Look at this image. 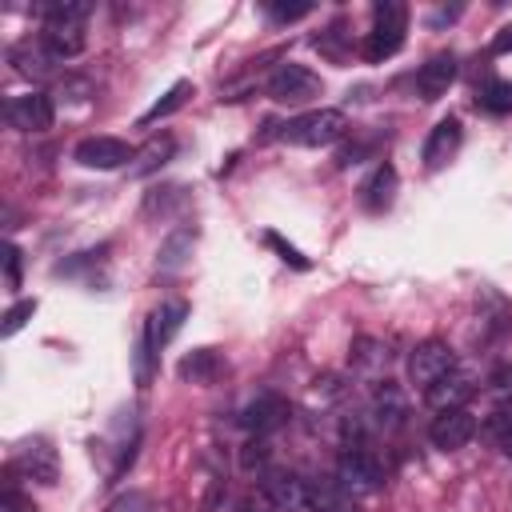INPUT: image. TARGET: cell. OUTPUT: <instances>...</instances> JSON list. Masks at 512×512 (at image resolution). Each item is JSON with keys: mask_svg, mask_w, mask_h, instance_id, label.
I'll return each instance as SVG.
<instances>
[{"mask_svg": "<svg viewBox=\"0 0 512 512\" xmlns=\"http://www.w3.org/2000/svg\"><path fill=\"white\" fill-rule=\"evenodd\" d=\"M488 396L500 400V404L512 400V360H504V364H496V368L488 372Z\"/></svg>", "mask_w": 512, "mask_h": 512, "instance_id": "4316f807", "label": "cell"}, {"mask_svg": "<svg viewBox=\"0 0 512 512\" xmlns=\"http://www.w3.org/2000/svg\"><path fill=\"white\" fill-rule=\"evenodd\" d=\"M472 436H476V416H472L468 408H448V412H440V416L428 424V440H432L440 452H456V448H464Z\"/></svg>", "mask_w": 512, "mask_h": 512, "instance_id": "30bf717a", "label": "cell"}, {"mask_svg": "<svg viewBox=\"0 0 512 512\" xmlns=\"http://www.w3.org/2000/svg\"><path fill=\"white\" fill-rule=\"evenodd\" d=\"M152 356H156V348L140 332V340H136V388H148L152 384Z\"/></svg>", "mask_w": 512, "mask_h": 512, "instance_id": "f1b7e54d", "label": "cell"}, {"mask_svg": "<svg viewBox=\"0 0 512 512\" xmlns=\"http://www.w3.org/2000/svg\"><path fill=\"white\" fill-rule=\"evenodd\" d=\"M240 464H244V468L268 464V440H264V436H252V440L244 444V452H240Z\"/></svg>", "mask_w": 512, "mask_h": 512, "instance_id": "836d02e7", "label": "cell"}, {"mask_svg": "<svg viewBox=\"0 0 512 512\" xmlns=\"http://www.w3.org/2000/svg\"><path fill=\"white\" fill-rule=\"evenodd\" d=\"M132 156H136V148L128 140H120V136H84L76 144V152H72V160L80 168H96V172H112V168L128 164Z\"/></svg>", "mask_w": 512, "mask_h": 512, "instance_id": "5b68a950", "label": "cell"}, {"mask_svg": "<svg viewBox=\"0 0 512 512\" xmlns=\"http://www.w3.org/2000/svg\"><path fill=\"white\" fill-rule=\"evenodd\" d=\"M480 108L484 112H496V116H504V112H512V80H488L484 88H480Z\"/></svg>", "mask_w": 512, "mask_h": 512, "instance_id": "603a6c76", "label": "cell"}, {"mask_svg": "<svg viewBox=\"0 0 512 512\" xmlns=\"http://www.w3.org/2000/svg\"><path fill=\"white\" fill-rule=\"evenodd\" d=\"M460 140H464V124L456 120V116H444L432 132H428V140H424V168H444L456 152H460Z\"/></svg>", "mask_w": 512, "mask_h": 512, "instance_id": "4fadbf2b", "label": "cell"}, {"mask_svg": "<svg viewBox=\"0 0 512 512\" xmlns=\"http://www.w3.org/2000/svg\"><path fill=\"white\" fill-rule=\"evenodd\" d=\"M344 132H348V116L340 108H312L280 124V140L296 148H324V144H336Z\"/></svg>", "mask_w": 512, "mask_h": 512, "instance_id": "6da1fadb", "label": "cell"}, {"mask_svg": "<svg viewBox=\"0 0 512 512\" xmlns=\"http://www.w3.org/2000/svg\"><path fill=\"white\" fill-rule=\"evenodd\" d=\"M12 60H16V68L24 72V76H44L48 72V64H60V60H52L48 52H44V44H20L16 52H12Z\"/></svg>", "mask_w": 512, "mask_h": 512, "instance_id": "d4e9b609", "label": "cell"}, {"mask_svg": "<svg viewBox=\"0 0 512 512\" xmlns=\"http://www.w3.org/2000/svg\"><path fill=\"white\" fill-rule=\"evenodd\" d=\"M40 44L52 60H72L84 52L88 36H84V20H44V32H40Z\"/></svg>", "mask_w": 512, "mask_h": 512, "instance_id": "7c38bea8", "label": "cell"}, {"mask_svg": "<svg viewBox=\"0 0 512 512\" xmlns=\"http://www.w3.org/2000/svg\"><path fill=\"white\" fill-rule=\"evenodd\" d=\"M188 96H192V80H176V84H172V88H168V92H164V96H160V100L140 116V124H156V120L172 116L176 108H184V100H188Z\"/></svg>", "mask_w": 512, "mask_h": 512, "instance_id": "7402d4cb", "label": "cell"}, {"mask_svg": "<svg viewBox=\"0 0 512 512\" xmlns=\"http://www.w3.org/2000/svg\"><path fill=\"white\" fill-rule=\"evenodd\" d=\"M264 12H268L272 20H280V24H284V20H300V16H308V12H312V4H268Z\"/></svg>", "mask_w": 512, "mask_h": 512, "instance_id": "d590c367", "label": "cell"}, {"mask_svg": "<svg viewBox=\"0 0 512 512\" xmlns=\"http://www.w3.org/2000/svg\"><path fill=\"white\" fill-rule=\"evenodd\" d=\"M348 492L340 488V484H312L308 488V504H312V512H348V500H344Z\"/></svg>", "mask_w": 512, "mask_h": 512, "instance_id": "cb8c5ba5", "label": "cell"}, {"mask_svg": "<svg viewBox=\"0 0 512 512\" xmlns=\"http://www.w3.org/2000/svg\"><path fill=\"white\" fill-rule=\"evenodd\" d=\"M456 368V356H452V348L444 344V340H424V344H416L412 348V356H408V380L412 384H420V388H432L440 376H448Z\"/></svg>", "mask_w": 512, "mask_h": 512, "instance_id": "8992f818", "label": "cell"}, {"mask_svg": "<svg viewBox=\"0 0 512 512\" xmlns=\"http://www.w3.org/2000/svg\"><path fill=\"white\" fill-rule=\"evenodd\" d=\"M184 320H188V304H184V300H164V304L144 320V336H148V344L160 352V348L184 328Z\"/></svg>", "mask_w": 512, "mask_h": 512, "instance_id": "2e32d148", "label": "cell"}, {"mask_svg": "<svg viewBox=\"0 0 512 512\" xmlns=\"http://www.w3.org/2000/svg\"><path fill=\"white\" fill-rule=\"evenodd\" d=\"M20 272H24V252L8 240V244H4V284H8V292L20 288Z\"/></svg>", "mask_w": 512, "mask_h": 512, "instance_id": "f546056e", "label": "cell"}, {"mask_svg": "<svg viewBox=\"0 0 512 512\" xmlns=\"http://www.w3.org/2000/svg\"><path fill=\"white\" fill-rule=\"evenodd\" d=\"M320 92V76L308 68V64H280L272 76H268V96L276 104H304Z\"/></svg>", "mask_w": 512, "mask_h": 512, "instance_id": "277c9868", "label": "cell"}, {"mask_svg": "<svg viewBox=\"0 0 512 512\" xmlns=\"http://www.w3.org/2000/svg\"><path fill=\"white\" fill-rule=\"evenodd\" d=\"M220 372V352L216 348H192L180 364H176V376L188 380V384H212Z\"/></svg>", "mask_w": 512, "mask_h": 512, "instance_id": "ffe728a7", "label": "cell"}, {"mask_svg": "<svg viewBox=\"0 0 512 512\" xmlns=\"http://www.w3.org/2000/svg\"><path fill=\"white\" fill-rule=\"evenodd\" d=\"M192 244H196V228H172L164 240H160V252H156V268L160 272H180L192 256Z\"/></svg>", "mask_w": 512, "mask_h": 512, "instance_id": "ac0fdd59", "label": "cell"}, {"mask_svg": "<svg viewBox=\"0 0 512 512\" xmlns=\"http://www.w3.org/2000/svg\"><path fill=\"white\" fill-rule=\"evenodd\" d=\"M452 80H456V56L440 52L428 64H420V72H416V96L420 100H440Z\"/></svg>", "mask_w": 512, "mask_h": 512, "instance_id": "e0dca14e", "label": "cell"}, {"mask_svg": "<svg viewBox=\"0 0 512 512\" xmlns=\"http://www.w3.org/2000/svg\"><path fill=\"white\" fill-rule=\"evenodd\" d=\"M32 312H36V300H16L8 312H4V324H0V336H16L28 320H32Z\"/></svg>", "mask_w": 512, "mask_h": 512, "instance_id": "83f0119b", "label": "cell"}, {"mask_svg": "<svg viewBox=\"0 0 512 512\" xmlns=\"http://www.w3.org/2000/svg\"><path fill=\"white\" fill-rule=\"evenodd\" d=\"M240 424L252 432V436H268L276 428L288 424V400L280 392H260L248 400V408L240 412Z\"/></svg>", "mask_w": 512, "mask_h": 512, "instance_id": "9c48e42d", "label": "cell"}, {"mask_svg": "<svg viewBox=\"0 0 512 512\" xmlns=\"http://www.w3.org/2000/svg\"><path fill=\"white\" fill-rule=\"evenodd\" d=\"M0 512H36V504H32V496H24V492L8 480V488H4V496H0Z\"/></svg>", "mask_w": 512, "mask_h": 512, "instance_id": "1f68e13d", "label": "cell"}, {"mask_svg": "<svg viewBox=\"0 0 512 512\" xmlns=\"http://www.w3.org/2000/svg\"><path fill=\"white\" fill-rule=\"evenodd\" d=\"M404 32H408V8L400 0H380L372 8V32L364 36V56L372 64L396 56L404 48Z\"/></svg>", "mask_w": 512, "mask_h": 512, "instance_id": "7a4b0ae2", "label": "cell"}, {"mask_svg": "<svg viewBox=\"0 0 512 512\" xmlns=\"http://www.w3.org/2000/svg\"><path fill=\"white\" fill-rule=\"evenodd\" d=\"M184 200V188H156V192H148V200H144V212H168L172 204H180Z\"/></svg>", "mask_w": 512, "mask_h": 512, "instance_id": "4dcf8cb0", "label": "cell"}, {"mask_svg": "<svg viewBox=\"0 0 512 512\" xmlns=\"http://www.w3.org/2000/svg\"><path fill=\"white\" fill-rule=\"evenodd\" d=\"M492 52H496V56H508V52H512V24H504V28L492 36Z\"/></svg>", "mask_w": 512, "mask_h": 512, "instance_id": "8d00e7d4", "label": "cell"}, {"mask_svg": "<svg viewBox=\"0 0 512 512\" xmlns=\"http://www.w3.org/2000/svg\"><path fill=\"white\" fill-rule=\"evenodd\" d=\"M264 244H268V248H272V252H276L284 264H292V268H300V272H304V268H312V260H308V256H304L296 244H288L280 232H264Z\"/></svg>", "mask_w": 512, "mask_h": 512, "instance_id": "484cf974", "label": "cell"}, {"mask_svg": "<svg viewBox=\"0 0 512 512\" xmlns=\"http://www.w3.org/2000/svg\"><path fill=\"white\" fill-rule=\"evenodd\" d=\"M372 412L380 416V424L396 428V424L404 420V392H400L392 380H384V384L376 388V396H372Z\"/></svg>", "mask_w": 512, "mask_h": 512, "instance_id": "44dd1931", "label": "cell"}, {"mask_svg": "<svg viewBox=\"0 0 512 512\" xmlns=\"http://www.w3.org/2000/svg\"><path fill=\"white\" fill-rule=\"evenodd\" d=\"M176 152V140L164 132V136H152L144 148H136L132 164H128V176H148V172H160Z\"/></svg>", "mask_w": 512, "mask_h": 512, "instance_id": "d6986e66", "label": "cell"}, {"mask_svg": "<svg viewBox=\"0 0 512 512\" xmlns=\"http://www.w3.org/2000/svg\"><path fill=\"white\" fill-rule=\"evenodd\" d=\"M336 484H340L348 496H368V492H376V488L384 484V468H380V460H376L372 452L348 448V452L340 456V464H336Z\"/></svg>", "mask_w": 512, "mask_h": 512, "instance_id": "3957f363", "label": "cell"}, {"mask_svg": "<svg viewBox=\"0 0 512 512\" xmlns=\"http://www.w3.org/2000/svg\"><path fill=\"white\" fill-rule=\"evenodd\" d=\"M488 432L496 436V444H500V452L512 460V416L508 412H496V420L488 424Z\"/></svg>", "mask_w": 512, "mask_h": 512, "instance_id": "d6a6232c", "label": "cell"}, {"mask_svg": "<svg viewBox=\"0 0 512 512\" xmlns=\"http://www.w3.org/2000/svg\"><path fill=\"white\" fill-rule=\"evenodd\" d=\"M108 512H152V500L144 492H124L108 504Z\"/></svg>", "mask_w": 512, "mask_h": 512, "instance_id": "e575fe53", "label": "cell"}, {"mask_svg": "<svg viewBox=\"0 0 512 512\" xmlns=\"http://www.w3.org/2000/svg\"><path fill=\"white\" fill-rule=\"evenodd\" d=\"M472 392H476L472 376L452 368V372H448V376H440L432 388H424V400H428L436 412H448V408H464V404L472 400Z\"/></svg>", "mask_w": 512, "mask_h": 512, "instance_id": "5bb4252c", "label": "cell"}, {"mask_svg": "<svg viewBox=\"0 0 512 512\" xmlns=\"http://www.w3.org/2000/svg\"><path fill=\"white\" fill-rule=\"evenodd\" d=\"M396 184H400L396 168H392L388 160H380V164L368 172V180L360 184V204H364L368 212H384V208H392V200H396Z\"/></svg>", "mask_w": 512, "mask_h": 512, "instance_id": "9a60e30c", "label": "cell"}, {"mask_svg": "<svg viewBox=\"0 0 512 512\" xmlns=\"http://www.w3.org/2000/svg\"><path fill=\"white\" fill-rule=\"evenodd\" d=\"M4 116L20 132H48L56 120V104L48 92H24V96H12L4 104Z\"/></svg>", "mask_w": 512, "mask_h": 512, "instance_id": "52a82bcc", "label": "cell"}, {"mask_svg": "<svg viewBox=\"0 0 512 512\" xmlns=\"http://www.w3.org/2000/svg\"><path fill=\"white\" fill-rule=\"evenodd\" d=\"M260 492H264V500L276 508V512H312V504H308V484L296 476V472H264V480H260Z\"/></svg>", "mask_w": 512, "mask_h": 512, "instance_id": "ba28073f", "label": "cell"}, {"mask_svg": "<svg viewBox=\"0 0 512 512\" xmlns=\"http://www.w3.org/2000/svg\"><path fill=\"white\" fill-rule=\"evenodd\" d=\"M16 468L28 480L44 484V488H52L60 480V456H56V448L48 440H24L20 452H16Z\"/></svg>", "mask_w": 512, "mask_h": 512, "instance_id": "8fae6325", "label": "cell"}]
</instances>
